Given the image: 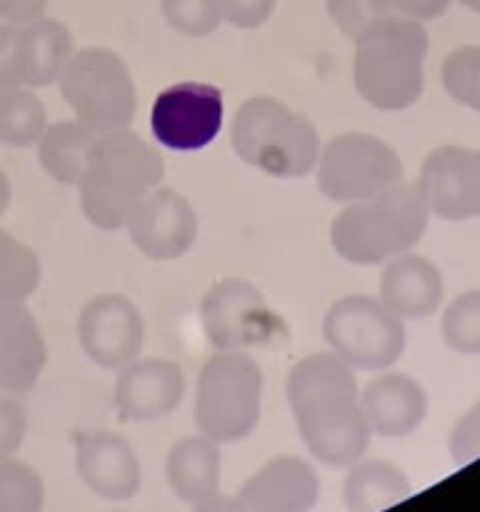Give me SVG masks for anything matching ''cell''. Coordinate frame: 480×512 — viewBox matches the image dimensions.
<instances>
[{
	"instance_id": "33",
	"label": "cell",
	"mask_w": 480,
	"mask_h": 512,
	"mask_svg": "<svg viewBox=\"0 0 480 512\" xmlns=\"http://www.w3.org/2000/svg\"><path fill=\"white\" fill-rule=\"evenodd\" d=\"M28 433V413L13 398H0V463L10 460Z\"/></svg>"
},
{
	"instance_id": "34",
	"label": "cell",
	"mask_w": 480,
	"mask_h": 512,
	"mask_svg": "<svg viewBox=\"0 0 480 512\" xmlns=\"http://www.w3.org/2000/svg\"><path fill=\"white\" fill-rule=\"evenodd\" d=\"M275 3L278 0H218L223 20L243 30H253L268 23Z\"/></svg>"
},
{
	"instance_id": "11",
	"label": "cell",
	"mask_w": 480,
	"mask_h": 512,
	"mask_svg": "<svg viewBox=\"0 0 480 512\" xmlns=\"http://www.w3.org/2000/svg\"><path fill=\"white\" fill-rule=\"evenodd\" d=\"M75 333L83 353L105 370H120L138 360L145 345L143 315L120 293L90 298L80 308Z\"/></svg>"
},
{
	"instance_id": "40",
	"label": "cell",
	"mask_w": 480,
	"mask_h": 512,
	"mask_svg": "<svg viewBox=\"0 0 480 512\" xmlns=\"http://www.w3.org/2000/svg\"><path fill=\"white\" fill-rule=\"evenodd\" d=\"M460 5H465V8L473 10V13H480V0H460Z\"/></svg>"
},
{
	"instance_id": "37",
	"label": "cell",
	"mask_w": 480,
	"mask_h": 512,
	"mask_svg": "<svg viewBox=\"0 0 480 512\" xmlns=\"http://www.w3.org/2000/svg\"><path fill=\"white\" fill-rule=\"evenodd\" d=\"M45 0H0V18L8 23H28L43 15Z\"/></svg>"
},
{
	"instance_id": "25",
	"label": "cell",
	"mask_w": 480,
	"mask_h": 512,
	"mask_svg": "<svg viewBox=\"0 0 480 512\" xmlns=\"http://www.w3.org/2000/svg\"><path fill=\"white\" fill-rule=\"evenodd\" d=\"M48 128V110L33 88H10L0 93V143L10 148L38 145Z\"/></svg>"
},
{
	"instance_id": "12",
	"label": "cell",
	"mask_w": 480,
	"mask_h": 512,
	"mask_svg": "<svg viewBox=\"0 0 480 512\" xmlns=\"http://www.w3.org/2000/svg\"><path fill=\"white\" fill-rule=\"evenodd\" d=\"M200 323L215 350H245L270 333L273 313L253 283L223 278L203 295Z\"/></svg>"
},
{
	"instance_id": "13",
	"label": "cell",
	"mask_w": 480,
	"mask_h": 512,
	"mask_svg": "<svg viewBox=\"0 0 480 512\" xmlns=\"http://www.w3.org/2000/svg\"><path fill=\"white\" fill-rule=\"evenodd\" d=\"M125 230L145 258L168 263L193 248L200 220L185 195L158 185L135 205L125 220Z\"/></svg>"
},
{
	"instance_id": "2",
	"label": "cell",
	"mask_w": 480,
	"mask_h": 512,
	"mask_svg": "<svg viewBox=\"0 0 480 512\" xmlns=\"http://www.w3.org/2000/svg\"><path fill=\"white\" fill-rule=\"evenodd\" d=\"M163 175V155L130 128L98 135L75 185L80 210L95 228H125L135 205L158 188Z\"/></svg>"
},
{
	"instance_id": "17",
	"label": "cell",
	"mask_w": 480,
	"mask_h": 512,
	"mask_svg": "<svg viewBox=\"0 0 480 512\" xmlns=\"http://www.w3.org/2000/svg\"><path fill=\"white\" fill-rule=\"evenodd\" d=\"M235 498L245 512H313L320 480L308 460L278 455L255 470Z\"/></svg>"
},
{
	"instance_id": "8",
	"label": "cell",
	"mask_w": 480,
	"mask_h": 512,
	"mask_svg": "<svg viewBox=\"0 0 480 512\" xmlns=\"http://www.w3.org/2000/svg\"><path fill=\"white\" fill-rule=\"evenodd\" d=\"M323 338L330 353L353 370L390 368L405 350V323L378 298L345 295L323 318Z\"/></svg>"
},
{
	"instance_id": "15",
	"label": "cell",
	"mask_w": 480,
	"mask_h": 512,
	"mask_svg": "<svg viewBox=\"0 0 480 512\" xmlns=\"http://www.w3.org/2000/svg\"><path fill=\"white\" fill-rule=\"evenodd\" d=\"M75 473L85 488L108 503H128L140 493L143 470L133 445L113 430L73 433Z\"/></svg>"
},
{
	"instance_id": "41",
	"label": "cell",
	"mask_w": 480,
	"mask_h": 512,
	"mask_svg": "<svg viewBox=\"0 0 480 512\" xmlns=\"http://www.w3.org/2000/svg\"><path fill=\"white\" fill-rule=\"evenodd\" d=\"M113 512H118V510H113Z\"/></svg>"
},
{
	"instance_id": "6",
	"label": "cell",
	"mask_w": 480,
	"mask_h": 512,
	"mask_svg": "<svg viewBox=\"0 0 480 512\" xmlns=\"http://www.w3.org/2000/svg\"><path fill=\"white\" fill-rule=\"evenodd\" d=\"M263 370L243 350H218L198 373L193 420L200 435L218 445L240 443L260 423Z\"/></svg>"
},
{
	"instance_id": "29",
	"label": "cell",
	"mask_w": 480,
	"mask_h": 512,
	"mask_svg": "<svg viewBox=\"0 0 480 512\" xmlns=\"http://www.w3.org/2000/svg\"><path fill=\"white\" fill-rule=\"evenodd\" d=\"M443 88L455 103L480 113V48L463 45L445 58L440 70Z\"/></svg>"
},
{
	"instance_id": "19",
	"label": "cell",
	"mask_w": 480,
	"mask_h": 512,
	"mask_svg": "<svg viewBox=\"0 0 480 512\" xmlns=\"http://www.w3.org/2000/svg\"><path fill=\"white\" fill-rule=\"evenodd\" d=\"M360 408L373 435L400 440L413 435L428 415L423 385L405 373H380L360 393Z\"/></svg>"
},
{
	"instance_id": "7",
	"label": "cell",
	"mask_w": 480,
	"mask_h": 512,
	"mask_svg": "<svg viewBox=\"0 0 480 512\" xmlns=\"http://www.w3.org/2000/svg\"><path fill=\"white\" fill-rule=\"evenodd\" d=\"M58 83L75 120L95 135L125 130L133 123L138 110L135 80L115 50L100 45L75 50Z\"/></svg>"
},
{
	"instance_id": "20",
	"label": "cell",
	"mask_w": 480,
	"mask_h": 512,
	"mask_svg": "<svg viewBox=\"0 0 480 512\" xmlns=\"http://www.w3.org/2000/svg\"><path fill=\"white\" fill-rule=\"evenodd\" d=\"M445 283L438 265L423 255L403 253L388 260L378 285V300L400 320H423L438 313Z\"/></svg>"
},
{
	"instance_id": "24",
	"label": "cell",
	"mask_w": 480,
	"mask_h": 512,
	"mask_svg": "<svg viewBox=\"0 0 480 512\" xmlns=\"http://www.w3.org/2000/svg\"><path fill=\"white\" fill-rule=\"evenodd\" d=\"M98 135L78 120H60L45 128L38 140V163L55 183L78 185Z\"/></svg>"
},
{
	"instance_id": "3",
	"label": "cell",
	"mask_w": 480,
	"mask_h": 512,
	"mask_svg": "<svg viewBox=\"0 0 480 512\" xmlns=\"http://www.w3.org/2000/svg\"><path fill=\"white\" fill-rule=\"evenodd\" d=\"M353 43V85L365 103L385 113L418 103L430 45L420 20L388 13L370 23Z\"/></svg>"
},
{
	"instance_id": "14",
	"label": "cell",
	"mask_w": 480,
	"mask_h": 512,
	"mask_svg": "<svg viewBox=\"0 0 480 512\" xmlns=\"http://www.w3.org/2000/svg\"><path fill=\"white\" fill-rule=\"evenodd\" d=\"M415 185L435 218L448 223L480 218V148H435Z\"/></svg>"
},
{
	"instance_id": "18",
	"label": "cell",
	"mask_w": 480,
	"mask_h": 512,
	"mask_svg": "<svg viewBox=\"0 0 480 512\" xmlns=\"http://www.w3.org/2000/svg\"><path fill=\"white\" fill-rule=\"evenodd\" d=\"M48 363V345L25 303H0V390L23 395L38 385Z\"/></svg>"
},
{
	"instance_id": "1",
	"label": "cell",
	"mask_w": 480,
	"mask_h": 512,
	"mask_svg": "<svg viewBox=\"0 0 480 512\" xmlns=\"http://www.w3.org/2000/svg\"><path fill=\"white\" fill-rule=\"evenodd\" d=\"M285 393L295 430L315 460L328 468H350L368 453L373 433L350 365L333 353L305 355L290 370Z\"/></svg>"
},
{
	"instance_id": "38",
	"label": "cell",
	"mask_w": 480,
	"mask_h": 512,
	"mask_svg": "<svg viewBox=\"0 0 480 512\" xmlns=\"http://www.w3.org/2000/svg\"><path fill=\"white\" fill-rule=\"evenodd\" d=\"M193 512H245L240 508L238 498H230V495H215V498L205 500V503L193 505Z\"/></svg>"
},
{
	"instance_id": "10",
	"label": "cell",
	"mask_w": 480,
	"mask_h": 512,
	"mask_svg": "<svg viewBox=\"0 0 480 512\" xmlns=\"http://www.w3.org/2000/svg\"><path fill=\"white\" fill-rule=\"evenodd\" d=\"M223 90L210 83H175L150 105V130L163 148L193 153L213 143L223 128Z\"/></svg>"
},
{
	"instance_id": "27",
	"label": "cell",
	"mask_w": 480,
	"mask_h": 512,
	"mask_svg": "<svg viewBox=\"0 0 480 512\" xmlns=\"http://www.w3.org/2000/svg\"><path fill=\"white\" fill-rule=\"evenodd\" d=\"M440 330L453 353L480 355V288L453 298L440 320Z\"/></svg>"
},
{
	"instance_id": "31",
	"label": "cell",
	"mask_w": 480,
	"mask_h": 512,
	"mask_svg": "<svg viewBox=\"0 0 480 512\" xmlns=\"http://www.w3.org/2000/svg\"><path fill=\"white\" fill-rule=\"evenodd\" d=\"M328 15L345 38L355 40L370 23L393 13L388 0H325Z\"/></svg>"
},
{
	"instance_id": "28",
	"label": "cell",
	"mask_w": 480,
	"mask_h": 512,
	"mask_svg": "<svg viewBox=\"0 0 480 512\" xmlns=\"http://www.w3.org/2000/svg\"><path fill=\"white\" fill-rule=\"evenodd\" d=\"M43 505V478L20 460H3L0 463V512H43Z\"/></svg>"
},
{
	"instance_id": "26",
	"label": "cell",
	"mask_w": 480,
	"mask_h": 512,
	"mask_svg": "<svg viewBox=\"0 0 480 512\" xmlns=\"http://www.w3.org/2000/svg\"><path fill=\"white\" fill-rule=\"evenodd\" d=\"M40 278L43 265L35 250L0 228V303H25Z\"/></svg>"
},
{
	"instance_id": "23",
	"label": "cell",
	"mask_w": 480,
	"mask_h": 512,
	"mask_svg": "<svg viewBox=\"0 0 480 512\" xmlns=\"http://www.w3.org/2000/svg\"><path fill=\"white\" fill-rule=\"evenodd\" d=\"M413 488L398 465L388 460L360 458L348 468L343 500L348 512H383L410 498Z\"/></svg>"
},
{
	"instance_id": "5",
	"label": "cell",
	"mask_w": 480,
	"mask_h": 512,
	"mask_svg": "<svg viewBox=\"0 0 480 512\" xmlns=\"http://www.w3.org/2000/svg\"><path fill=\"white\" fill-rule=\"evenodd\" d=\"M230 143L243 163L283 180L308 175L320 155L315 125L273 95H253L235 110Z\"/></svg>"
},
{
	"instance_id": "16",
	"label": "cell",
	"mask_w": 480,
	"mask_h": 512,
	"mask_svg": "<svg viewBox=\"0 0 480 512\" xmlns=\"http://www.w3.org/2000/svg\"><path fill=\"white\" fill-rule=\"evenodd\" d=\"M185 395L183 368L165 358H138L118 370L115 410L128 423H153L180 408Z\"/></svg>"
},
{
	"instance_id": "35",
	"label": "cell",
	"mask_w": 480,
	"mask_h": 512,
	"mask_svg": "<svg viewBox=\"0 0 480 512\" xmlns=\"http://www.w3.org/2000/svg\"><path fill=\"white\" fill-rule=\"evenodd\" d=\"M15 25L18 23L0 25V93L10 88H18L20 85L18 73H15V58H13Z\"/></svg>"
},
{
	"instance_id": "21",
	"label": "cell",
	"mask_w": 480,
	"mask_h": 512,
	"mask_svg": "<svg viewBox=\"0 0 480 512\" xmlns=\"http://www.w3.org/2000/svg\"><path fill=\"white\" fill-rule=\"evenodd\" d=\"M73 53V35L60 20L38 15L28 23L15 25L13 58L23 88L35 90L58 83Z\"/></svg>"
},
{
	"instance_id": "39",
	"label": "cell",
	"mask_w": 480,
	"mask_h": 512,
	"mask_svg": "<svg viewBox=\"0 0 480 512\" xmlns=\"http://www.w3.org/2000/svg\"><path fill=\"white\" fill-rule=\"evenodd\" d=\"M10 198H13V185H10L8 175L0 170V218H3L5 210L10 208Z\"/></svg>"
},
{
	"instance_id": "32",
	"label": "cell",
	"mask_w": 480,
	"mask_h": 512,
	"mask_svg": "<svg viewBox=\"0 0 480 512\" xmlns=\"http://www.w3.org/2000/svg\"><path fill=\"white\" fill-rule=\"evenodd\" d=\"M448 450L455 465H468L480 458V400L453 425Z\"/></svg>"
},
{
	"instance_id": "9",
	"label": "cell",
	"mask_w": 480,
	"mask_h": 512,
	"mask_svg": "<svg viewBox=\"0 0 480 512\" xmlns=\"http://www.w3.org/2000/svg\"><path fill=\"white\" fill-rule=\"evenodd\" d=\"M400 155L370 133L335 135L315 163L318 190L333 203H360L403 183Z\"/></svg>"
},
{
	"instance_id": "30",
	"label": "cell",
	"mask_w": 480,
	"mask_h": 512,
	"mask_svg": "<svg viewBox=\"0 0 480 512\" xmlns=\"http://www.w3.org/2000/svg\"><path fill=\"white\" fill-rule=\"evenodd\" d=\"M160 13L183 38H208L223 20L218 0H160Z\"/></svg>"
},
{
	"instance_id": "22",
	"label": "cell",
	"mask_w": 480,
	"mask_h": 512,
	"mask_svg": "<svg viewBox=\"0 0 480 512\" xmlns=\"http://www.w3.org/2000/svg\"><path fill=\"white\" fill-rule=\"evenodd\" d=\"M168 485L185 505H200L220 493L223 478V455L220 445L205 435H188L170 448L165 460Z\"/></svg>"
},
{
	"instance_id": "4",
	"label": "cell",
	"mask_w": 480,
	"mask_h": 512,
	"mask_svg": "<svg viewBox=\"0 0 480 512\" xmlns=\"http://www.w3.org/2000/svg\"><path fill=\"white\" fill-rule=\"evenodd\" d=\"M430 210L415 183H398L375 198L350 203L330 223L333 250L353 265H380L423 240Z\"/></svg>"
},
{
	"instance_id": "36",
	"label": "cell",
	"mask_w": 480,
	"mask_h": 512,
	"mask_svg": "<svg viewBox=\"0 0 480 512\" xmlns=\"http://www.w3.org/2000/svg\"><path fill=\"white\" fill-rule=\"evenodd\" d=\"M390 10L413 20H433L448 10L450 0H388Z\"/></svg>"
}]
</instances>
